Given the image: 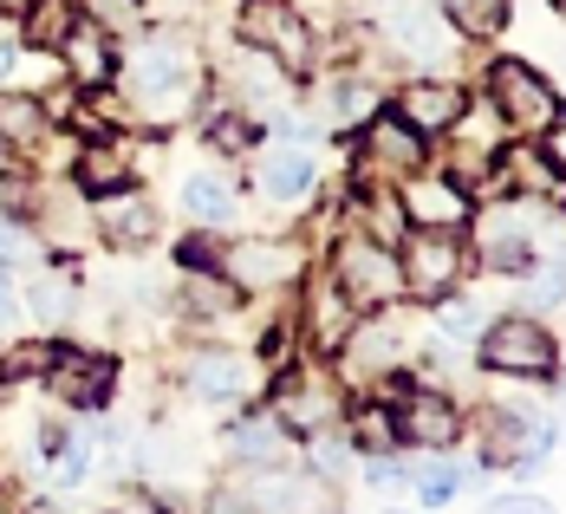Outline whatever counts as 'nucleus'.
<instances>
[{
	"label": "nucleus",
	"instance_id": "obj_30",
	"mask_svg": "<svg viewBox=\"0 0 566 514\" xmlns=\"http://www.w3.org/2000/svg\"><path fill=\"white\" fill-rule=\"evenodd\" d=\"M358 209H365V229L358 234H371V241H385V248L403 234V202H397L378 176H371V189H358Z\"/></svg>",
	"mask_w": 566,
	"mask_h": 514
},
{
	"label": "nucleus",
	"instance_id": "obj_13",
	"mask_svg": "<svg viewBox=\"0 0 566 514\" xmlns=\"http://www.w3.org/2000/svg\"><path fill=\"white\" fill-rule=\"evenodd\" d=\"M112 385H117L112 358L78 352V345L53 352V391H59V403H72V410H98V403L112 398Z\"/></svg>",
	"mask_w": 566,
	"mask_h": 514
},
{
	"label": "nucleus",
	"instance_id": "obj_44",
	"mask_svg": "<svg viewBox=\"0 0 566 514\" xmlns=\"http://www.w3.org/2000/svg\"><path fill=\"white\" fill-rule=\"evenodd\" d=\"M20 7H27V0H0V13H20Z\"/></svg>",
	"mask_w": 566,
	"mask_h": 514
},
{
	"label": "nucleus",
	"instance_id": "obj_7",
	"mask_svg": "<svg viewBox=\"0 0 566 514\" xmlns=\"http://www.w3.org/2000/svg\"><path fill=\"white\" fill-rule=\"evenodd\" d=\"M241 33H248L254 53H268L286 72H313V33H306V20L286 0H248L241 7Z\"/></svg>",
	"mask_w": 566,
	"mask_h": 514
},
{
	"label": "nucleus",
	"instance_id": "obj_36",
	"mask_svg": "<svg viewBox=\"0 0 566 514\" xmlns=\"http://www.w3.org/2000/svg\"><path fill=\"white\" fill-rule=\"evenodd\" d=\"M437 326L450 333L455 345H469V339H482V326H489V313L475 306V300H443V313H437Z\"/></svg>",
	"mask_w": 566,
	"mask_h": 514
},
{
	"label": "nucleus",
	"instance_id": "obj_17",
	"mask_svg": "<svg viewBox=\"0 0 566 514\" xmlns=\"http://www.w3.org/2000/svg\"><path fill=\"white\" fill-rule=\"evenodd\" d=\"M455 112H462V92L455 85H443V78H417V85H403L397 92V117L430 144V137H443L455 124Z\"/></svg>",
	"mask_w": 566,
	"mask_h": 514
},
{
	"label": "nucleus",
	"instance_id": "obj_25",
	"mask_svg": "<svg viewBox=\"0 0 566 514\" xmlns=\"http://www.w3.org/2000/svg\"><path fill=\"white\" fill-rule=\"evenodd\" d=\"M20 13H27V40H33V53H59V40L85 20L78 0H27Z\"/></svg>",
	"mask_w": 566,
	"mask_h": 514
},
{
	"label": "nucleus",
	"instance_id": "obj_22",
	"mask_svg": "<svg viewBox=\"0 0 566 514\" xmlns=\"http://www.w3.org/2000/svg\"><path fill=\"white\" fill-rule=\"evenodd\" d=\"M144 475H150L157 489H176V482H196V475H202V457H196V443H182L176 430H157V437L144 443Z\"/></svg>",
	"mask_w": 566,
	"mask_h": 514
},
{
	"label": "nucleus",
	"instance_id": "obj_14",
	"mask_svg": "<svg viewBox=\"0 0 566 514\" xmlns=\"http://www.w3.org/2000/svg\"><path fill=\"white\" fill-rule=\"evenodd\" d=\"M391 417H397V443H417V450H455V437H462V410L443 391H417Z\"/></svg>",
	"mask_w": 566,
	"mask_h": 514
},
{
	"label": "nucleus",
	"instance_id": "obj_21",
	"mask_svg": "<svg viewBox=\"0 0 566 514\" xmlns=\"http://www.w3.org/2000/svg\"><path fill=\"white\" fill-rule=\"evenodd\" d=\"M345 313H358V306L333 286V274H326V281H313V300H306V339L319 345V352H339L345 333H352V319H345Z\"/></svg>",
	"mask_w": 566,
	"mask_h": 514
},
{
	"label": "nucleus",
	"instance_id": "obj_35",
	"mask_svg": "<svg viewBox=\"0 0 566 514\" xmlns=\"http://www.w3.org/2000/svg\"><path fill=\"white\" fill-rule=\"evenodd\" d=\"M352 423H358V430H352V437H358V450H378V457H391V450H397V417H391V410H371V403H365Z\"/></svg>",
	"mask_w": 566,
	"mask_h": 514
},
{
	"label": "nucleus",
	"instance_id": "obj_15",
	"mask_svg": "<svg viewBox=\"0 0 566 514\" xmlns=\"http://www.w3.org/2000/svg\"><path fill=\"white\" fill-rule=\"evenodd\" d=\"M385 33H391V40H397V46H403L410 59H423V65L450 59V20H443L437 7L397 0V7H385Z\"/></svg>",
	"mask_w": 566,
	"mask_h": 514
},
{
	"label": "nucleus",
	"instance_id": "obj_34",
	"mask_svg": "<svg viewBox=\"0 0 566 514\" xmlns=\"http://www.w3.org/2000/svg\"><path fill=\"white\" fill-rule=\"evenodd\" d=\"M182 306H189L196 319L228 313V306H234V281H228V274H189V281H182Z\"/></svg>",
	"mask_w": 566,
	"mask_h": 514
},
{
	"label": "nucleus",
	"instance_id": "obj_9",
	"mask_svg": "<svg viewBox=\"0 0 566 514\" xmlns=\"http://www.w3.org/2000/svg\"><path fill=\"white\" fill-rule=\"evenodd\" d=\"M403 216L417 222V229H450V234H462V222L475 216L469 209V189L455 182L450 170H417V176H403Z\"/></svg>",
	"mask_w": 566,
	"mask_h": 514
},
{
	"label": "nucleus",
	"instance_id": "obj_42",
	"mask_svg": "<svg viewBox=\"0 0 566 514\" xmlns=\"http://www.w3.org/2000/svg\"><path fill=\"white\" fill-rule=\"evenodd\" d=\"M13 313H20V300H13V286H7V268H0V326H7Z\"/></svg>",
	"mask_w": 566,
	"mask_h": 514
},
{
	"label": "nucleus",
	"instance_id": "obj_23",
	"mask_svg": "<svg viewBox=\"0 0 566 514\" xmlns=\"http://www.w3.org/2000/svg\"><path fill=\"white\" fill-rule=\"evenodd\" d=\"M78 182L92 189V196H112V189H130V176H137V164H130V150L124 144H92V150H78Z\"/></svg>",
	"mask_w": 566,
	"mask_h": 514
},
{
	"label": "nucleus",
	"instance_id": "obj_33",
	"mask_svg": "<svg viewBox=\"0 0 566 514\" xmlns=\"http://www.w3.org/2000/svg\"><path fill=\"white\" fill-rule=\"evenodd\" d=\"M182 202H189V216H196L202 229H216V222H228V209H234V196H228V182H222V176H189Z\"/></svg>",
	"mask_w": 566,
	"mask_h": 514
},
{
	"label": "nucleus",
	"instance_id": "obj_18",
	"mask_svg": "<svg viewBox=\"0 0 566 514\" xmlns=\"http://www.w3.org/2000/svg\"><path fill=\"white\" fill-rule=\"evenodd\" d=\"M59 59H65V78L85 85V92H98V85L112 78V40H105L98 20H78V27L59 40Z\"/></svg>",
	"mask_w": 566,
	"mask_h": 514
},
{
	"label": "nucleus",
	"instance_id": "obj_37",
	"mask_svg": "<svg viewBox=\"0 0 566 514\" xmlns=\"http://www.w3.org/2000/svg\"><path fill=\"white\" fill-rule=\"evenodd\" d=\"M455 489H462V475H455L450 462H430V469L417 475V502H423V508H443Z\"/></svg>",
	"mask_w": 566,
	"mask_h": 514
},
{
	"label": "nucleus",
	"instance_id": "obj_38",
	"mask_svg": "<svg viewBox=\"0 0 566 514\" xmlns=\"http://www.w3.org/2000/svg\"><path fill=\"white\" fill-rule=\"evenodd\" d=\"M33 371H53V345H13L7 352V378H33Z\"/></svg>",
	"mask_w": 566,
	"mask_h": 514
},
{
	"label": "nucleus",
	"instance_id": "obj_6",
	"mask_svg": "<svg viewBox=\"0 0 566 514\" xmlns=\"http://www.w3.org/2000/svg\"><path fill=\"white\" fill-rule=\"evenodd\" d=\"M397 268H403V293H417V300H450L455 286H462V234L417 229L403 241Z\"/></svg>",
	"mask_w": 566,
	"mask_h": 514
},
{
	"label": "nucleus",
	"instance_id": "obj_32",
	"mask_svg": "<svg viewBox=\"0 0 566 514\" xmlns=\"http://www.w3.org/2000/svg\"><path fill=\"white\" fill-rule=\"evenodd\" d=\"M27 313L53 333V326H65L72 319V286L59 281V274H33V286H27Z\"/></svg>",
	"mask_w": 566,
	"mask_h": 514
},
{
	"label": "nucleus",
	"instance_id": "obj_10",
	"mask_svg": "<svg viewBox=\"0 0 566 514\" xmlns=\"http://www.w3.org/2000/svg\"><path fill=\"white\" fill-rule=\"evenodd\" d=\"M222 274L234 281V293H274L300 274V248L293 241H234L222 254Z\"/></svg>",
	"mask_w": 566,
	"mask_h": 514
},
{
	"label": "nucleus",
	"instance_id": "obj_45",
	"mask_svg": "<svg viewBox=\"0 0 566 514\" xmlns=\"http://www.w3.org/2000/svg\"><path fill=\"white\" fill-rule=\"evenodd\" d=\"M7 157H13V150H7V137H0V170H7Z\"/></svg>",
	"mask_w": 566,
	"mask_h": 514
},
{
	"label": "nucleus",
	"instance_id": "obj_28",
	"mask_svg": "<svg viewBox=\"0 0 566 514\" xmlns=\"http://www.w3.org/2000/svg\"><path fill=\"white\" fill-rule=\"evenodd\" d=\"M234 78H241V92H248L261 112H268V105H286V65H274L268 53L248 46V53L234 59Z\"/></svg>",
	"mask_w": 566,
	"mask_h": 514
},
{
	"label": "nucleus",
	"instance_id": "obj_16",
	"mask_svg": "<svg viewBox=\"0 0 566 514\" xmlns=\"http://www.w3.org/2000/svg\"><path fill=\"white\" fill-rule=\"evenodd\" d=\"M189 391L202 403H241L254 391V365L241 352H196L189 358Z\"/></svg>",
	"mask_w": 566,
	"mask_h": 514
},
{
	"label": "nucleus",
	"instance_id": "obj_20",
	"mask_svg": "<svg viewBox=\"0 0 566 514\" xmlns=\"http://www.w3.org/2000/svg\"><path fill=\"white\" fill-rule=\"evenodd\" d=\"M371 117H378V92L365 78H333L313 98V124L319 130H352V124H371Z\"/></svg>",
	"mask_w": 566,
	"mask_h": 514
},
{
	"label": "nucleus",
	"instance_id": "obj_27",
	"mask_svg": "<svg viewBox=\"0 0 566 514\" xmlns=\"http://www.w3.org/2000/svg\"><path fill=\"white\" fill-rule=\"evenodd\" d=\"M46 130H53V112L40 98H27V92H7L0 98V137H7V150L13 144H40Z\"/></svg>",
	"mask_w": 566,
	"mask_h": 514
},
{
	"label": "nucleus",
	"instance_id": "obj_31",
	"mask_svg": "<svg viewBox=\"0 0 566 514\" xmlns=\"http://www.w3.org/2000/svg\"><path fill=\"white\" fill-rule=\"evenodd\" d=\"M566 300V261L560 254H534V268H527V286H521V313H547V306H560Z\"/></svg>",
	"mask_w": 566,
	"mask_h": 514
},
{
	"label": "nucleus",
	"instance_id": "obj_4",
	"mask_svg": "<svg viewBox=\"0 0 566 514\" xmlns=\"http://www.w3.org/2000/svg\"><path fill=\"white\" fill-rule=\"evenodd\" d=\"M339 358H345V371H352V378H397V371H410V365H417V333H410L397 313L352 319Z\"/></svg>",
	"mask_w": 566,
	"mask_h": 514
},
{
	"label": "nucleus",
	"instance_id": "obj_40",
	"mask_svg": "<svg viewBox=\"0 0 566 514\" xmlns=\"http://www.w3.org/2000/svg\"><path fill=\"white\" fill-rule=\"evenodd\" d=\"M482 514H560V508H554L547 495H527V489H521V495H502V502H489Z\"/></svg>",
	"mask_w": 566,
	"mask_h": 514
},
{
	"label": "nucleus",
	"instance_id": "obj_1",
	"mask_svg": "<svg viewBox=\"0 0 566 514\" xmlns=\"http://www.w3.org/2000/svg\"><path fill=\"white\" fill-rule=\"evenodd\" d=\"M124 85H130V98L144 105V117H176L189 105V92H196V53H189V40L182 33H150L130 65H124Z\"/></svg>",
	"mask_w": 566,
	"mask_h": 514
},
{
	"label": "nucleus",
	"instance_id": "obj_11",
	"mask_svg": "<svg viewBox=\"0 0 566 514\" xmlns=\"http://www.w3.org/2000/svg\"><path fill=\"white\" fill-rule=\"evenodd\" d=\"M534 209H495L482 216V234H475V254L489 274H527L534 268Z\"/></svg>",
	"mask_w": 566,
	"mask_h": 514
},
{
	"label": "nucleus",
	"instance_id": "obj_46",
	"mask_svg": "<svg viewBox=\"0 0 566 514\" xmlns=\"http://www.w3.org/2000/svg\"><path fill=\"white\" fill-rule=\"evenodd\" d=\"M547 7H554V13H560V20H566V0H547Z\"/></svg>",
	"mask_w": 566,
	"mask_h": 514
},
{
	"label": "nucleus",
	"instance_id": "obj_5",
	"mask_svg": "<svg viewBox=\"0 0 566 514\" xmlns=\"http://www.w3.org/2000/svg\"><path fill=\"white\" fill-rule=\"evenodd\" d=\"M489 105H495V117H502L509 130H547V124L560 117L554 85H547L527 59H495V72H489Z\"/></svg>",
	"mask_w": 566,
	"mask_h": 514
},
{
	"label": "nucleus",
	"instance_id": "obj_47",
	"mask_svg": "<svg viewBox=\"0 0 566 514\" xmlns=\"http://www.w3.org/2000/svg\"><path fill=\"white\" fill-rule=\"evenodd\" d=\"M0 514H13V502H7V495H0Z\"/></svg>",
	"mask_w": 566,
	"mask_h": 514
},
{
	"label": "nucleus",
	"instance_id": "obj_26",
	"mask_svg": "<svg viewBox=\"0 0 566 514\" xmlns=\"http://www.w3.org/2000/svg\"><path fill=\"white\" fill-rule=\"evenodd\" d=\"M228 450L241 462H281L286 457V423L281 417H241L228 430Z\"/></svg>",
	"mask_w": 566,
	"mask_h": 514
},
{
	"label": "nucleus",
	"instance_id": "obj_2",
	"mask_svg": "<svg viewBox=\"0 0 566 514\" xmlns=\"http://www.w3.org/2000/svg\"><path fill=\"white\" fill-rule=\"evenodd\" d=\"M326 274H333V286H339V293L352 300V306H358V313H371V306H391L397 293H403V268H397V248L371 241V234H345Z\"/></svg>",
	"mask_w": 566,
	"mask_h": 514
},
{
	"label": "nucleus",
	"instance_id": "obj_19",
	"mask_svg": "<svg viewBox=\"0 0 566 514\" xmlns=\"http://www.w3.org/2000/svg\"><path fill=\"white\" fill-rule=\"evenodd\" d=\"M98 234H105L112 248H144V241L157 234V209H150V196H137V189H112V196L98 202Z\"/></svg>",
	"mask_w": 566,
	"mask_h": 514
},
{
	"label": "nucleus",
	"instance_id": "obj_12",
	"mask_svg": "<svg viewBox=\"0 0 566 514\" xmlns=\"http://www.w3.org/2000/svg\"><path fill=\"white\" fill-rule=\"evenodd\" d=\"M365 164H371L378 182H403V176L423 170V137H417L397 112H378L365 124Z\"/></svg>",
	"mask_w": 566,
	"mask_h": 514
},
{
	"label": "nucleus",
	"instance_id": "obj_39",
	"mask_svg": "<svg viewBox=\"0 0 566 514\" xmlns=\"http://www.w3.org/2000/svg\"><path fill=\"white\" fill-rule=\"evenodd\" d=\"M7 261L33 268V234L20 229V222H0V268H7Z\"/></svg>",
	"mask_w": 566,
	"mask_h": 514
},
{
	"label": "nucleus",
	"instance_id": "obj_8",
	"mask_svg": "<svg viewBox=\"0 0 566 514\" xmlns=\"http://www.w3.org/2000/svg\"><path fill=\"white\" fill-rule=\"evenodd\" d=\"M274 417H281L286 430L326 437V430H339V417H345L339 385H333L326 371H286L281 391H274Z\"/></svg>",
	"mask_w": 566,
	"mask_h": 514
},
{
	"label": "nucleus",
	"instance_id": "obj_24",
	"mask_svg": "<svg viewBox=\"0 0 566 514\" xmlns=\"http://www.w3.org/2000/svg\"><path fill=\"white\" fill-rule=\"evenodd\" d=\"M313 189V157L306 150H268L261 157V196L268 202H300Z\"/></svg>",
	"mask_w": 566,
	"mask_h": 514
},
{
	"label": "nucleus",
	"instance_id": "obj_3",
	"mask_svg": "<svg viewBox=\"0 0 566 514\" xmlns=\"http://www.w3.org/2000/svg\"><path fill=\"white\" fill-rule=\"evenodd\" d=\"M482 365L495 378H554L560 345L534 313H502L495 326H482Z\"/></svg>",
	"mask_w": 566,
	"mask_h": 514
},
{
	"label": "nucleus",
	"instance_id": "obj_41",
	"mask_svg": "<svg viewBox=\"0 0 566 514\" xmlns=\"http://www.w3.org/2000/svg\"><path fill=\"white\" fill-rule=\"evenodd\" d=\"M541 164H547L554 176H566V112L547 124V157H541Z\"/></svg>",
	"mask_w": 566,
	"mask_h": 514
},
{
	"label": "nucleus",
	"instance_id": "obj_43",
	"mask_svg": "<svg viewBox=\"0 0 566 514\" xmlns=\"http://www.w3.org/2000/svg\"><path fill=\"white\" fill-rule=\"evenodd\" d=\"M0 46H13V13H0Z\"/></svg>",
	"mask_w": 566,
	"mask_h": 514
},
{
	"label": "nucleus",
	"instance_id": "obj_29",
	"mask_svg": "<svg viewBox=\"0 0 566 514\" xmlns=\"http://www.w3.org/2000/svg\"><path fill=\"white\" fill-rule=\"evenodd\" d=\"M437 13L450 20V33L489 40V33H502V20H509V0H443Z\"/></svg>",
	"mask_w": 566,
	"mask_h": 514
}]
</instances>
